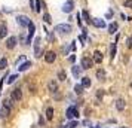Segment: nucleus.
Wrapping results in <instances>:
<instances>
[{
  "label": "nucleus",
  "mask_w": 132,
  "mask_h": 128,
  "mask_svg": "<svg viewBox=\"0 0 132 128\" xmlns=\"http://www.w3.org/2000/svg\"><path fill=\"white\" fill-rule=\"evenodd\" d=\"M55 31L62 33V34H68L71 31V27H70V24H58L55 27Z\"/></svg>",
  "instance_id": "obj_1"
},
{
  "label": "nucleus",
  "mask_w": 132,
  "mask_h": 128,
  "mask_svg": "<svg viewBox=\"0 0 132 128\" xmlns=\"http://www.w3.org/2000/svg\"><path fill=\"white\" fill-rule=\"evenodd\" d=\"M92 66H94V60L92 58H89V57H83L82 58V69H92Z\"/></svg>",
  "instance_id": "obj_2"
},
{
  "label": "nucleus",
  "mask_w": 132,
  "mask_h": 128,
  "mask_svg": "<svg viewBox=\"0 0 132 128\" xmlns=\"http://www.w3.org/2000/svg\"><path fill=\"white\" fill-rule=\"evenodd\" d=\"M16 21H18V24L21 25V27H28V24L31 22L30 18L25 17V15H19L18 18H16Z\"/></svg>",
  "instance_id": "obj_3"
},
{
  "label": "nucleus",
  "mask_w": 132,
  "mask_h": 128,
  "mask_svg": "<svg viewBox=\"0 0 132 128\" xmlns=\"http://www.w3.org/2000/svg\"><path fill=\"white\" fill-rule=\"evenodd\" d=\"M11 98H12L13 101H19V100L22 98V89H21V88H16V89H13L12 94H11Z\"/></svg>",
  "instance_id": "obj_4"
},
{
  "label": "nucleus",
  "mask_w": 132,
  "mask_h": 128,
  "mask_svg": "<svg viewBox=\"0 0 132 128\" xmlns=\"http://www.w3.org/2000/svg\"><path fill=\"white\" fill-rule=\"evenodd\" d=\"M73 7H74V3H73V0H67L65 3L62 5V12L70 13V12L73 11Z\"/></svg>",
  "instance_id": "obj_5"
},
{
  "label": "nucleus",
  "mask_w": 132,
  "mask_h": 128,
  "mask_svg": "<svg viewBox=\"0 0 132 128\" xmlns=\"http://www.w3.org/2000/svg\"><path fill=\"white\" fill-rule=\"evenodd\" d=\"M65 116L68 118V119H71V118H77V116H79L77 109H76V107H68L67 112H65Z\"/></svg>",
  "instance_id": "obj_6"
},
{
  "label": "nucleus",
  "mask_w": 132,
  "mask_h": 128,
  "mask_svg": "<svg viewBox=\"0 0 132 128\" xmlns=\"http://www.w3.org/2000/svg\"><path fill=\"white\" fill-rule=\"evenodd\" d=\"M55 58H56V54H55L54 51H49V52H46V54H45V61H46L48 64L54 63Z\"/></svg>",
  "instance_id": "obj_7"
},
{
  "label": "nucleus",
  "mask_w": 132,
  "mask_h": 128,
  "mask_svg": "<svg viewBox=\"0 0 132 128\" xmlns=\"http://www.w3.org/2000/svg\"><path fill=\"white\" fill-rule=\"evenodd\" d=\"M15 46H16V37H13V36L9 37L7 42H6V48L7 49H13Z\"/></svg>",
  "instance_id": "obj_8"
},
{
  "label": "nucleus",
  "mask_w": 132,
  "mask_h": 128,
  "mask_svg": "<svg viewBox=\"0 0 132 128\" xmlns=\"http://www.w3.org/2000/svg\"><path fill=\"white\" fill-rule=\"evenodd\" d=\"M34 31H36V27H34L33 22H30V24H28V39H27V43L31 42V37H33V34H34Z\"/></svg>",
  "instance_id": "obj_9"
},
{
  "label": "nucleus",
  "mask_w": 132,
  "mask_h": 128,
  "mask_svg": "<svg viewBox=\"0 0 132 128\" xmlns=\"http://www.w3.org/2000/svg\"><path fill=\"white\" fill-rule=\"evenodd\" d=\"M95 76H96V79L98 80H105V70L104 69H98L96 70V73H95Z\"/></svg>",
  "instance_id": "obj_10"
},
{
  "label": "nucleus",
  "mask_w": 132,
  "mask_h": 128,
  "mask_svg": "<svg viewBox=\"0 0 132 128\" xmlns=\"http://www.w3.org/2000/svg\"><path fill=\"white\" fill-rule=\"evenodd\" d=\"M48 89L51 92H56L58 91V84H56V82H55V80H49V84H48Z\"/></svg>",
  "instance_id": "obj_11"
},
{
  "label": "nucleus",
  "mask_w": 132,
  "mask_h": 128,
  "mask_svg": "<svg viewBox=\"0 0 132 128\" xmlns=\"http://www.w3.org/2000/svg\"><path fill=\"white\" fill-rule=\"evenodd\" d=\"M117 27H119V25H117V22H116V21H113L111 24L108 25V33H110V34H114V33L117 31Z\"/></svg>",
  "instance_id": "obj_12"
},
{
  "label": "nucleus",
  "mask_w": 132,
  "mask_h": 128,
  "mask_svg": "<svg viewBox=\"0 0 132 128\" xmlns=\"http://www.w3.org/2000/svg\"><path fill=\"white\" fill-rule=\"evenodd\" d=\"M6 34H7V27H6V24H0V39L6 37Z\"/></svg>",
  "instance_id": "obj_13"
},
{
  "label": "nucleus",
  "mask_w": 132,
  "mask_h": 128,
  "mask_svg": "<svg viewBox=\"0 0 132 128\" xmlns=\"http://www.w3.org/2000/svg\"><path fill=\"white\" fill-rule=\"evenodd\" d=\"M94 61L98 63V64L102 61V54L100 52V51H95V52H94Z\"/></svg>",
  "instance_id": "obj_14"
},
{
  "label": "nucleus",
  "mask_w": 132,
  "mask_h": 128,
  "mask_svg": "<svg viewBox=\"0 0 132 128\" xmlns=\"http://www.w3.org/2000/svg\"><path fill=\"white\" fill-rule=\"evenodd\" d=\"M80 85L83 86V88H89V86H90V79L88 78V76L82 78V84H80Z\"/></svg>",
  "instance_id": "obj_15"
},
{
  "label": "nucleus",
  "mask_w": 132,
  "mask_h": 128,
  "mask_svg": "<svg viewBox=\"0 0 132 128\" xmlns=\"http://www.w3.org/2000/svg\"><path fill=\"white\" fill-rule=\"evenodd\" d=\"M92 24L95 25V27H98V28H104L105 27V22L102 19H95V21H92Z\"/></svg>",
  "instance_id": "obj_16"
},
{
  "label": "nucleus",
  "mask_w": 132,
  "mask_h": 128,
  "mask_svg": "<svg viewBox=\"0 0 132 128\" xmlns=\"http://www.w3.org/2000/svg\"><path fill=\"white\" fill-rule=\"evenodd\" d=\"M73 76L74 78H79L80 76V70H82V67H77V66H73Z\"/></svg>",
  "instance_id": "obj_17"
},
{
  "label": "nucleus",
  "mask_w": 132,
  "mask_h": 128,
  "mask_svg": "<svg viewBox=\"0 0 132 128\" xmlns=\"http://www.w3.org/2000/svg\"><path fill=\"white\" fill-rule=\"evenodd\" d=\"M116 109L123 110L125 109V101H123V100H117V101H116Z\"/></svg>",
  "instance_id": "obj_18"
},
{
  "label": "nucleus",
  "mask_w": 132,
  "mask_h": 128,
  "mask_svg": "<svg viewBox=\"0 0 132 128\" xmlns=\"http://www.w3.org/2000/svg\"><path fill=\"white\" fill-rule=\"evenodd\" d=\"M31 66V63L30 61H25V63H22L21 66H19V72H24V70H27V69Z\"/></svg>",
  "instance_id": "obj_19"
},
{
  "label": "nucleus",
  "mask_w": 132,
  "mask_h": 128,
  "mask_svg": "<svg viewBox=\"0 0 132 128\" xmlns=\"http://www.w3.org/2000/svg\"><path fill=\"white\" fill-rule=\"evenodd\" d=\"M46 118H48L49 121L54 118V109H52V107H48V109H46Z\"/></svg>",
  "instance_id": "obj_20"
},
{
  "label": "nucleus",
  "mask_w": 132,
  "mask_h": 128,
  "mask_svg": "<svg viewBox=\"0 0 132 128\" xmlns=\"http://www.w3.org/2000/svg\"><path fill=\"white\" fill-rule=\"evenodd\" d=\"M114 55H116V43H111L110 45V57L114 58Z\"/></svg>",
  "instance_id": "obj_21"
},
{
  "label": "nucleus",
  "mask_w": 132,
  "mask_h": 128,
  "mask_svg": "<svg viewBox=\"0 0 132 128\" xmlns=\"http://www.w3.org/2000/svg\"><path fill=\"white\" fill-rule=\"evenodd\" d=\"M82 15H83V18L86 19V22H89V24H92V19H90L89 12H88V11H83V12H82Z\"/></svg>",
  "instance_id": "obj_22"
},
{
  "label": "nucleus",
  "mask_w": 132,
  "mask_h": 128,
  "mask_svg": "<svg viewBox=\"0 0 132 128\" xmlns=\"http://www.w3.org/2000/svg\"><path fill=\"white\" fill-rule=\"evenodd\" d=\"M6 66H7V60L6 58H2V60H0V70H5Z\"/></svg>",
  "instance_id": "obj_23"
},
{
  "label": "nucleus",
  "mask_w": 132,
  "mask_h": 128,
  "mask_svg": "<svg viewBox=\"0 0 132 128\" xmlns=\"http://www.w3.org/2000/svg\"><path fill=\"white\" fill-rule=\"evenodd\" d=\"M58 79H60L61 82L65 80V72H64V70H60V72H58Z\"/></svg>",
  "instance_id": "obj_24"
},
{
  "label": "nucleus",
  "mask_w": 132,
  "mask_h": 128,
  "mask_svg": "<svg viewBox=\"0 0 132 128\" xmlns=\"http://www.w3.org/2000/svg\"><path fill=\"white\" fill-rule=\"evenodd\" d=\"M74 92H76L77 95H80V94L83 92V86H82V85H76V86H74Z\"/></svg>",
  "instance_id": "obj_25"
},
{
  "label": "nucleus",
  "mask_w": 132,
  "mask_h": 128,
  "mask_svg": "<svg viewBox=\"0 0 132 128\" xmlns=\"http://www.w3.org/2000/svg\"><path fill=\"white\" fill-rule=\"evenodd\" d=\"M40 5H42V2H40V0H37L36 3H34V7H33V11H34V12H40Z\"/></svg>",
  "instance_id": "obj_26"
},
{
  "label": "nucleus",
  "mask_w": 132,
  "mask_h": 128,
  "mask_svg": "<svg viewBox=\"0 0 132 128\" xmlns=\"http://www.w3.org/2000/svg\"><path fill=\"white\" fill-rule=\"evenodd\" d=\"M123 5H125V7H128V9H132V0H125Z\"/></svg>",
  "instance_id": "obj_27"
},
{
  "label": "nucleus",
  "mask_w": 132,
  "mask_h": 128,
  "mask_svg": "<svg viewBox=\"0 0 132 128\" xmlns=\"http://www.w3.org/2000/svg\"><path fill=\"white\" fill-rule=\"evenodd\" d=\"M16 78H18L16 74H12V76H9V79H7V84H12V82L16 79Z\"/></svg>",
  "instance_id": "obj_28"
},
{
  "label": "nucleus",
  "mask_w": 132,
  "mask_h": 128,
  "mask_svg": "<svg viewBox=\"0 0 132 128\" xmlns=\"http://www.w3.org/2000/svg\"><path fill=\"white\" fill-rule=\"evenodd\" d=\"M43 19H45V22H49V24H51V15H49V13H45Z\"/></svg>",
  "instance_id": "obj_29"
},
{
  "label": "nucleus",
  "mask_w": 132,
  "mask_h": 128,
  "mask_svg": "<svg viewBox=\"0 0 132 128\" xmlns=\"http://www.w3.org/2000/svg\"><path fill=\"white\" fill-rule=\"evenodd\" d=\"M76 125H77V122H76V121L70 122V127H71V128H74V127H76Z\"/></svg>",
  "instance_id": "obj_30"
},
{
  "label": "nucleus",
  "mask_w": 132,
  "mask_h": 128,
  "mask_svg": "<svg viewBox=\"0 0 132 128\" xmlns=\"http://www.w3.org/2000/svg\"><path fill=\"white\" fill-rule=\"evenodd\" d=\"M128 48H132V39H128Z\"/></svg>",
  "instance_id": "obj_31"
},
{
  "label": "nucleus",
  "mask_w": 132,
  "mask_h": 128,
  "mask_svg": "<svg viewBox=\"0 0 132 128\" xmlns=\"http://www.w3.org/2000/svg\"><path fill=\"white\" fill-rule=\"evenodd\" d=\"M34 3H36V2H34V0H30V5H31V9H33V7H34Z\"/></svg>",
  "instance_id": "obj_32"
},
{
  "label": "nucleus",
  "mask_w": 132,
  "mask_h": 128,
  "mask_svg": "<svg viewBox=\"0 0 132 128\" xmlns=\"http://www.w3.org/2000/svg\"><path fill=\"white\" fill-rule=\"evenodd\" d=\"M111 15H113V12L110 11V12H107V18H111Z\"/></svg>",
  "instance_id": "obj_33"
},
{
  "label": "nucleus",
  "mask_w": 132,
  "mask_h": 128,
  "mask_svg": "<svg viewBox=\"0 0 132 128\" xmlns=\"http://www.w3.org/2000/svg\"><path fill=\"white\" fill-rule=\"evenodd\" d=\"M74 60H76V57H74V55H71V57H70V61H71V63H74Z\"/></svg>",
  "instance_id": "obj_34"
},
{
  "label": "nucleus",
  "mask_w": 132,
  "mask_h": 128,
  "mask_svg": "<svg viewBox=\"0 0 132 128\" xmlns=\"http://www.w3.org/2000/svg\"><path fill=\"white\" fill-rule=\"evenodd\" d=\"M96 128H98V127H96Z\"/></svg>",
  "instance_id": "obj_35"
},
{
  "label": "nucleus",
  "mask_w": 132,
  "mask_h": 128,
  "mask_svg": "<svg viewBox=\"0 0 132 128\" xmlns=\"http://www.w3.org/2000/svg\"><path fill=\"white\" fill-rule=\"evenodd\" d=\"M131 39H132V37H131Z\"/></svg>",
  "instance_id": "obj_36"
}]
</instances>
